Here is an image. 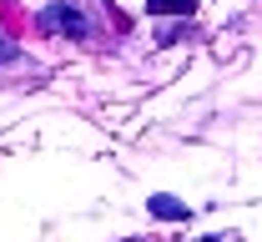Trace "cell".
Here are the masks:
<instances>
[{"instance_id":"6da1fadb","label":"cell","mask_w":262,"mask_h":242,"mask_svg":"<svg viewBox=\"0 0 262 242\" xmlns=\"http://www.w3.org/2000/svg\"><path fill=\"white\" fill-rule=\"evenodd\" d=\"M40 26L56 31V35H86V31H91L86 15H81L76 5H46V10H40Z\"/></svg>"},{"instance_id":"277c9868","label":"cell","mask_w":262,"mask_h":242,"mask_svg":"<svg viewBox=\"0 0 262 242\" xmlns=\"http://www.w3.org/2000/svg\"><path fill=\"white\" fill-rule=\"evenodd\" d=\"M15 56H20V51H15V46H10V40L0 35V61H15Z\"/></svg>"},{"instance_id":"3957f363","label":"cell","mask_w":262,"mask_h":242,"mask_svg":"<svg viewBox=\"0 0 262 242\" xmlns=\"http://www.w3.org/2000/svg\"><path fill=\"white\" fill-rule=\"evenodd\" d=\"M146 10L151 15H192L196 0H146Z\"/></svg>"},{"instance_id":"7a4b0ae2","label":"cell","mask_w":262,"mask_h":242,"mask_svg":"<svg viewBox=\"0 0 262 242\" xmlns=\"http://www.w3.org/2000/svg\"><path fill=\"white\" fill-rule=\"evenodd\" d=\"M146 207H151V217H162V222H187V202H177V197H166V192H157V197H146Z\"/></svg>"}]
</instances>
